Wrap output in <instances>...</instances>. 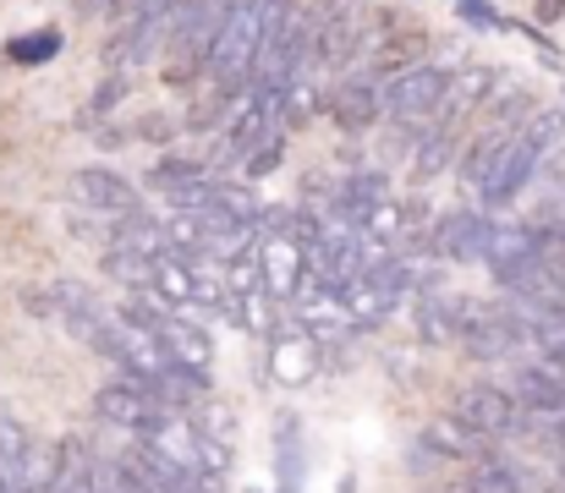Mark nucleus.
I'll list each match as a JSON object with an SVG mask.
<instances>
[{
  "instance_id": "4",
  "label": "nucleus",
  "mask_w": 565,
  "mask_h": 493,
  "mask_svg": "<svg viewBox=\"0 0 565 493\" xmlns=\"http://www.w3.org/2000/svg\"><path fill=\"white\" fill-rule=\"evenodd\" d=\"M291 313H297V324L308 329L319 345H335V340H352L358 334V319H352L341 286H330L319 275H302V286L291 297Z\"/></svg>"
},
{
  "instance_id": "2",
  "label": "nucleus",
  "mask_w": 565,
  "mask_h": 493,
  "mask_svg": "<svg viewBox=\"0 0 565 493\" xmlns=\"http://www.w3.org/2000/svg\"><path fill=\"white\" fill-rule=\"evenodd\" d=\"M445 88H450V72H445V66H434V61H406L401 72L384 77V116H395V121H428V116L439 110Z\"/></svg>"
},
{
  "instance_id": "1",
  "label": "nucleus",
  "mask_w": 565,
  "mask_h": 493,
  "mask_svg": "<svg viewBox=\"0 0 565 493\" xmlns=\"http://www.w3.org/2000/svg\"><path fill=\"white\" fill-rule=\"evenodd\" d=\"M258 269H264V286L275 302H291L302 275H308V253H302V236L291 225V214H264V231H258Z\"/></svg>"
},
{
  "instance_id": "29",
  "label": "nucleus",
  "mask_w": 565,
  "mask_h": 493,
  "mask_svg": "<svg viewBox=\"0 0 565 493\" xmlns=\"http://www.w3.org/2000/svg\"><path fill=\"white\" fill-rule=\"evenodd\" d=\"M0 493H17V489H6V483H0Z\"/></svg>"
},
{
  "instance_id": "12",
  "label": "nucleus",
  "mask_w": 565,
  "mask_h": 493,
  "mask_svg": "<svg viewBox=\"0 0 565 493\" xmlns=\"http://www.w3.org/2000/svg\"><path fill=\"white\" fill-rule=\"evenodd\" d=\"M423 444H428L439 461H483V456H494V439H483L478 428H467L456 411L439 417V422H428V428H423Z\"/></svg>"
},
{
  "instance_id": "28",
  "label": "nucleus",
  "mask_w": 565,
  "mask_h": 493,
  "mask_svg": "<svg viewBox=\"0 0 565 493\" xmlns=\"http://www.w3.org/2000/svg\"><path fill=\"white\" fill-rule=\"evenodd\" d=\"M203 433H214V439H225V444H231V433H236V417L214 406V411H209V428H203Z\"/></svg>"
},
{
  "instance_id": "23",
  "label": "nucleus",
  "mask_w": 565,
  "mask_h": 493,
  "mask_svg": "<svg viewBox=\"0 0 565 493\" xmlns=\"http://www.w3.org/2000/svg\"><path fill=\"white\" fill-rule=\"evenodd\" d=\"M280 154H286V143H280V132H269V138H264V143H253V149H247V154H242V175H247V181H258V175H269V170H275V164H280Z\"/></svg>"
},
{
  "instance_id": "9",
  "label": "nucleus",
  "mask_w": 565,
  "mask_h": 493,
  "mask_svg": "<svg viewBox=\"0 0 565 493\" xmlns=\"http://www.w3.org/2000/svg\"><path fill=\"white\" fill-rule=\"evenodd\" d=\"M489 231H494L489 214H478V208H450V214H439V225H434V253L450 258V264H483Z\"/></svg>"
},
{
  "instance_id": "11",
  "label": "nucleus",
  "mask_w": 565,
  "mask_h": 493,
  "mask_svg": "<svg viewBox=\"0 0 565 493\" xmlns=\"http://www.w3.org/2000/svg\"><path fill=\"white\" fill-rule=\"evenodd\" d=\"M472 297H450V291H423L417 297V334H423V345H450V340H461V329L472 319Z\"/></svg>"
},
{
  "instance_id": "27",
  "label": "nucleus",
  "mask_w": 565,
  "mask_h": 493,
  "mask_svg": "<svg viewBox=\"0 0 565 493\" xmlns=\"http://www.w3.org/2000/svg\"><path fill=\"white\" fill-rule=\"evenodd\" d=\"M177 0H116V17L127 22V17H160V11H171Z\"/></svg>"
},
{
  "instance_id": "13",
  "label": "nucleus",
  "mask_w": 565,
  "mask_h": 493,
  "mask_svg": "<svg viewBox=\"0 0 565 493\" xmlns=\"http://www.w3.org/2000/svg\"><path fill=\"white\" fill-rule=\"evenodd\" d=\"M55 493H105V478L88 456L83 439H61L55 444Z\"/></svg>"
},
{
  "instance_id": "21",
  "label": "nucleus",
  "mask_w": 565,
  "mask_h": 493,
  "mask_svg": "<svg viewBox=\"0 0 565 493\" xmlns=\"http://www.w3.org/2000/svg\"><path fill=\"white\" fill-rule=\"evenodd\" d=\"M275 450H280V489L297 493V483H302V439H297V417H280Z\"/></svg>"
},
{
  "instance_id": "20",
  "label": "nucleus",
  "mask_w": 565,
  "mask_h": 493,
  "mask_svg": "<svg viewBox=\"0 0 565 493\" xmlns=\"http://www.w3.org/2000/svg\"><path fill=\"white\" fill-rule=\"evenodd\" d=\"M61 44H66V39H61L55 28H33L28 39H11V44H6V55H11L17 66H39V61H55V55H61Z\"/></svg>"
},
{
  "instance_id": "14",
  "label": "nucleus",
  "mask_w": 565,
  "mask_h": 493,
  "mask_svg": "<svg viewBox=\"0 0 565 493\" xmlns=\"http://www.w3.org/2000/svg\"><path fill=\"white\" fill-rule=\"evenodd\" d=\"M539 253V236H533V225H494L489 231V247H483V264H489V275L494 280H505L522 258H533Z\"/></svg>"
},
{
  "instance_id": "15",
  "label": "nucleus",
  "mask_w": 565,
  "mask_h": 493,
  "mask_svg": "<svg viewBox=\"0 0 565 493\" xmlns=\"http://www.w3.org/2000/svg\"><path fill=\"white\" fill-rule=\"evenodd\" d=\"M160 340H166L171 362H182V367H214V340L192 324L188 313H171V319L160 324Z\"/></svg>"
},
{
  "instance_id": "17",
  "label": "nucleus",
  "mask_w": 565,
  "mask_h": 493,
  "mask_svg": "<svg viewBox=\"0 0 565 493\" xmlns=\"http://www.w3.org/2000/svg\"><path fill=\"white\" fill-rule=\"evenodd\" d=\"M516 138V121H494L472 149H467V160H461V181L472 186V192H483V181L494 175V164H500V154H505V143Z\"/></svg>"
},
{
  "instance_id": "22",
  "label": "nucleus",
  "mask_w": 565,
  "mask_h": 493,
  "mask_svg": "<svg viewBox=\"0 0 565 493\" xmlns=\"http://www.w3.org/2000/svg\"><path fill=\"white\" fill-rule=\"evenodd\" d=\"M533 236H539V258H544V264L565 280V225L561 219H539V225H533Z\"/></svg>"
},
{
  "instance_id": "24",
  "label": "nucleus",
  "mask_w": 565,
  "mask_h": 493,
  "mask_svg": "<svg viewBox=\"0 0 565 493\" xmlns=\"http://www.w3.org/2000/svg\"><path fill=\"white\" fill-rule=\"evenodd\" d=\"M198 175H209V164L203 160H166L149 181H154V186H166V192H177L182 181H198Z\"/></svg>"
},
{
  "instance_id": "7",
  "label": "nucleus",
  "mask_w": 565,
  "mask_h": 493,
  "mask_svg": "<svg viewBox=\"0 0 565 493\" xmlns=\"http://www.w3.org/2000/svg\"><path fill=\"white\" fill-rule=\"evenodd\" d=\"M264 362H269V378H275L280 389H308L313 373H319V340H313L302 324H286V329L269 334Z\"/></svg>"
},
{
  "instance_id": "10",
  "label": "nucleus",
  "mask_w": 565,
  "mask_h": 493,
  "mask_svg": "<svg viewBox=\"0 0 565 493\" xmlns=\"http://www.w3.org/2000/svg\"><path fill=\"white\" fill-rule=\"evenodd\" d=\"M324 116H330L341 132H369L379 116H384V83H374V77H347V83H335V94L324 99Z\"/></svg>"
},
{
  "instance_id": "18",
  "label": "nucleus",
  "mask_w": 565,
  "mask_h": 493,
  "mask_svg": "<svg viewBox=\"0 0 565 493\" xmlns=\"http://www.w3.org/2000/svg\"><path fill=\"white\" fill-rule=\"evenodd\" d=\"M28 450H33V433H28L11 411H0V483H6V489L22 493V478H28Z\"/></svg>"
},
{
  "instance_id": "5",
  "label": "nucleus",
  "mask_w": 565,
  "mask_h": 493,
  "mask_svg": "<svg viewBox=\"0 0 565 493\" xmlns=\"http://www.w3.org/2000/svg\"><path fill=\"white\" fill-rule=\"evenodd\" d=\"M171 406L149 389V378H116V384H105V389H94V417L105 422V428H127V433H143L154 417H166Z\"/></svg>"
},
{
  "instance_id": "25",
  "label": "nucleus",
  "mask_w": 565,
  "mask_h": 493,
  "mask_svg": "<svg viewBox=\"0 0 565 493\" xmlns=\"http://www.w3.org/2000/svg\"><path fill=\"white\" fill-rule=\"evenodd\" d=\"M456 11H461L472 28H483V33H489V28H505V17H500L489 0H456Z\"/></svg>"
},
{
  "instance_id": "6",
  "label": "nucleus",
  "mask_w": 565,
  "mask_h": 493,
  "mask_svg": "<svg viewBox=\"0 0 565 493\" xmlns=\"http://www.w3.org/2000/svg\"><path fill=\"white\" fill-rule=\"evenodd\" d=\"M467 428H478L483 439H511V433H522V406H516V395L511 389H500V384H461L456 389V406H450Z\"/></svg>"
},
{
  "instance_id": "3",
  "label": "nucleus",
  "mask_w": 565,
  "mask_h": 493,
  "mask_svg": "<svg viewBox=\"0 0 565 493\" xmlns=\"http://www.w3.org/2000/svg\"><path fill=\"white\" fill-rule=\"evenodd\" d=\"M66 197H72L77 214H94V219H110V225L143 208V203H138V186H132L127 175L105 170V164H83V170H72Z\"/></svg>"
},
{
  "instance_id": "19",
  "label": "nucleus",
  "mask_w": 565,
  "mask_h": 493,
  "mask_svg": "<svg viewBox=\"0 0 565 493\" xmlns=\"http://www.w3.org/2000/svg\"><path fill=\"white\" fill-rule=\"evenodd\" d=\"M456 493H527V478H522V467H511V461H494V456H483V461H472L467 483H461Z\"/></svg>"
},
{
  "instance_id": "26",
  "label": "nucleus",
  "mask_w": 565,
  "mask_h": 493,
  "mask_svg": "<svg viewBox=\"0 0 565 493\" xmlns=\"http://www.w3.org/2000/svg\"><path fill=\"white\" fill-rule=\"evenodd\" d=\"M533 340H539V351H555V356H565V313H561V319H539V324H533Z\"/></svg>"
},
{
  "instance_id": "8",
  "label": "nucleus",
  "mask_w": 565,
  "mask_h": 493,
  "mask_svg": "<svg viewBox=\"0 0 565 493\" xmlns=\"http://www.w3.org/2000/svg\"><path fill=\"white\" fill-rule=\"evenodd\" d=\"M171 28H177L171 11H160V17H127L121 33L105 44V61H110L116 72H138V66H149V61L171 44Z\"/></svg>"
},
{
  "instance_id": "16",
  "label": "nucleus",
  "mask_w": 565,
  "mask_h": 493,
  "mask_svg": "<svg viewBox=\"0 0 565 493\" xmlns=\"http://www.w3.org/2000/svg\"><path fill=\"white\" fill-rule=\"evenodd\" d=\"M489 83H494V77H489L483 66H472V72H456V77H450V88H445V99H439V110H434V116H439L434 127H456L467 110H478V105L489 99Z\"/></svg>"
}]
</instances>
